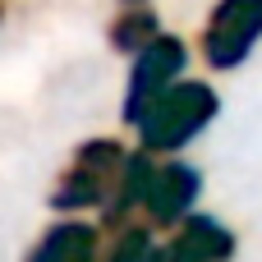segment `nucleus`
<instances>
[{
    "label": "nucleus",
    "instance_id": "f03ea898",
    "mask_svg": "<svg viewBox=\"0 0 262 262\" xmlns=\"http://www.w3.org/2000/svg\"><path fill=\"white\" fill-rule=\"evenodd\" d=\"M129 152L111 138H92L74 152V166L60 175L55 193H51V207L60 212H78V207H101L111 203L115 184H120V170H124Z\"/></svg>",
    "mask_w": 262,
    "mask_h": 262
},
{
    "label": "nucleus",
    "instance_id": "f257e3e1",
    "mask_svg": "<svg viewBox=\"0 0 262 262\" xmlns=\"http://www.w3.org/2000/svg\"><path fill=\"white\" fill-rule=\"evenodd\" d=\"M216 115V92L207 83H175L166 88L143 115H138V134H143V152H180L184 143H193Z\"/></svg>",
    "mask_w": 262,
    "mask_h": 262
},
{
    "label": "nucleus",
    "instance_id": "39448f33",
    "mask_svg": "<svg viewBox=\"0 0 262 262\" xmlns=\"http://www.w3.org/2000/svg\"><path fill=\"white\" fill-rule=\"evenodd\" d=\"M193 198H198V170L184 166V161H161L147 180L143 207L157 226H175L193 212Z\"/></svg>",
    "mask_w": 262,
    "mask_h": 262
},
{
    "label": "nucleus",
    "instance_id": "20e7f679",
    "mask_svg": "<svg viewBox=\"0 0 262 262\" xmlns=\"http://www.w3.org/2000/svg\"><path fill=\"white\" fill-rule=\"evenodd\" d=\"M184 41L180 37H157L152 46H143L138 55H134V74H129V92H124V120L129 124H138V115L166 92V88H175L180 83V74H184Z\"/></svg>",
    "mask_w": 262,
    "mask_h": 262
},
{
    "label": "nucleus",
    "instance_id": "1a4fd4ad",
    "mask_svg": "<svg viewBox=\"0 0 262 262\" xmlns=\"http://www.w3.org/2000/svg\"><path fill=\"white\" fill-rule=\"evenodd\" d=\"M147 258H152V239H147V230H138V226H124L120 239H115L111 253H106V262H147Z\"/></svg>",
    "mask_w": 262,
    "mask_h": 262
},
{
    "label": "nucleus",
    "instance_id": "7ed1b4c3",
    "mask_svg": "<svg viewBox=\"0 0 262 262\" xmlns=\"http://www.w3.org/2000/svg\"><path fill=\"white\" fill-rule=\"evenodd\" d=\"M262 41V0H221L203 28V55L212 69H235Z\"/></svg>",
    "mask_w": 262,
    "mask_h": 262
},
{
    "label": "nucleus",
    "instance_id": "423d86ee",
    "mask_svg": "<svg viewBox=\"0 0 262 262\" xmlns=\"http://www.w3.org/2000/svg\"><path fill=\"white\" fill-rule=\"evenodd\" d=\"M235 258V239L230 230H221L216 221H184V230L166 244V249H152L147 262H230Z\"/></svg>",
    "mask_w": 262,
    "mask_h": 262
},
{
    "label": "nucleus",
    "instance_id": "0eeeda50",
    "mask_svg": "<svg viewBox=\"0 0 262 262\" xmlns=\"http://www.w3.org/2000/svg\"><path fill=\"white\" fill-rule=\"evenodd\" d=\"M23 262H97V230L88 221H60L37 239V249Z\"/></svg>",
    "mask_w": 262,
    "mask_h": 262
},
{
    "label": "nucleus",
    "instance_id": "9d476101",
    "mask_svg": "<svg viewBox=\"0 0 262 262\" xmlns=\"http://www.w3.org/2000/svg\"><path fill=\"white\" fill-rule=\"evenodd\" d=\"M129 5H143V0H129Z\"/></svg>",
    "mask_w": 262,
    "mask_h": 262
},
{
    "label": "nucleus",
    "instance_id": "6e6552de",
    "mask_svg": "<svg viewBox=\"0 0 262 262\" xmlns=\"http://www.w3.org/2000/svg\"><path fill=\"white\" fill-rule=\"evenodd\" d=\"M161 37V23H157V14L152 9H129V14H120L115 18V28H111V46L115 51H129V55H138L143 46H152Z\"/></svg>",
    "mask_w": 262,
    "mask_h": 262
}]
</instances>
